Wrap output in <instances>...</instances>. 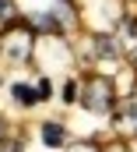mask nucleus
I'll return each instance as SVG.
<instances>
[{
  "instance_id": "423d86ee",
  "label": "nucleus",
  "mask_w": 137,
  "mask_h": 152,
  "mask_svg": "<svg viewBox=\"0 0 137 152\" xmlns=\"http://www.w3.org/2000/svg\"><path fill=\"white\" fill-rule=\"evenodd\" d=\"M67 152H105V149H99L95 142H74V145H67Z\"/></svg>"
},
{
  "instance_id": "9d476101",
  "label": "nucleus",
  "mask_w": 137,
  "mask_h": 152,
  "mask_svg": "<svg viewBox=\"0 0 137 152\" xmlns=\"http://www.w3.org/2000/svg\"><path fill=\"white\" fill-rule=\"evenodd\" d=\"M105 152H130V149H127V145H120V142H116V145H109V149H105Z\"/></svg>"
},
{
  "instance_id": "20e7f679",
  "label": "nucleus",
  "mask_w": 137,
  "mask_h": 152,
  "mask_svg": "<svg viewBox=\"0 0 137 152\" xmlns=\"http://www.w3.org/2000/svg\"><path fill=\"white\" fill-rule=\"evenodd\" d=\"M42 145L46 149H63L67 145V131L60 124H42Z\"/></svg>"
},
{
  "instance_id": "6e6552de",
  "label": "nucleus",
  "mask_w": 137,
  "mask_h": 152,
  "mask_svg": "<svg viewBox=\"0 0 137 152\" xmlns=\"http://www.w3.org/2000/svg\"><path fill=\"white\" fill-rule=\"evenodd\" d=\"M11 11H14V0H0V18H11Z\"/></svg>"
},
{
  "instance_id": "9b49d317",
  "label": "nucleus",
  "mask_w": 137,
  "mask_h": 152,
  "mask_svg": "<svg viewBox=\"0 0 137 152\" xmlns=\"http://www.w3.org/2000/svg\"><path fill=\"white\" fill-rule=\"evenodd\" d=\"M134 71H137V46H134Z\"/></svg>"
},
{
  "instance_id": "39448f33",
  "label": "nucleus",
  "mask_w": 137,
  "mask_h": 152,
  "mask_svg": "<svg viewBox=\"0 0 137 152\" xmlns=\"http://www.w3.org/2000/svg\"><path fill=\"white\" fill-rule=\"evenodd\" d=\"M11 92H14V99H18V103H25V106H32L35 99H42V96H39V88H32L28 81H14V85H11Z\"/></svg>"
},
{
  "instance_id": "0eeeda50",
  "label": "nucleus",
  "mask_w": 137,
  "mask_h": 152,
  "mask_svg": "<svg viewBox=\"0 0 137 152\" xmlns=\"http://www.w3.org/2000/svg\"><path fill=\"white\" fill-rule=\"evenodd\" d=\"M63 99H67V103H74V99H77V81H67V88H63Z\"/></svg>"
},
{
  "instance_id": "7ed1b4c3",
  "label": "nucleus",
  "mask_w": 137,
  "mask_h": 152,
  "mask_svg": "<svg viewBox=\"0 0 137 152\" xmlns=\"http://www.w3.org/2000/svg\"><path fill=\"white\" fill-rule=\"evenodd\" d=\"M112 127H116V134H120V138H137V99H130V103L116 113Z\"/></svg>"
},
{
  "instance_id": "f257e3e1",
  "label": "nucleus",
  "mask_w": 137,
  "mask_h": 152,
  "mask_svg": "<svg viewBox=\"0 0 137 152\" xmlns=\"http://www.w3.org/2000/svg\"><path fill=\"white\" fill-rule=\"evenodd\" d=\"M35 50V28L32 21H11L0 32V57L7 64H25Z\"/></svg>"
},
{
  "instance_id": "1a4fd4ad",
  "label": "nucleus",
  "mask_w": 137,
  "mask_h": 152,
  "mask_svg": "<svg viewBox=\"0 0 137 152\" xmlns=\"http://www.w3.org/2000/svg\"><path fill=\"white\" fill-rule=\"evenodd\" d=\"M39 96H42V99H49V96H53V88H49V81H46V78L39 81Z\"/></svg>"
},
{
  "instance_id": "f03ea898",
  "label": "nucleus",
  "mask_w": 137,
  "mask_h": 152,
  "mask_svg": "<svg viewBox=\"0 0 137 152\" xmlns=\"http://www.w3.org/2000/svg\"><path fill=\"white\" fill-rule=\"evenodd\" d=\"M81 103H84L88 113H109L112 103H116V88H112V81L102 78V75H99V78H88L84 88H81Z\"/></svg>"
}]
</instances>
